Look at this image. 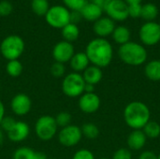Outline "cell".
Here are the masks:
<instances>
[{
    "mask_svg": "<svg viewBox=\"0 0 160 159\" xmlns=\"http://www.w3.org/2000/svg\"><path fill=\"white\" fill-rule=\"evenodd\" d=\"M13 10L12 4L8 0H2L0 1V16H8L11 14Z\"/></svg>",
    "mask_w": 160,
    "mask_h": 159,
    "instance_id": "1f68e13d",
    "label": "cell"
},
{
    "mask_svg": "<svg viewBox=\"0 0 160 159\" xmlns=\"http://www.w3.org/2000/svg\"><path fill=\"white\" fill-rule=\"evenodd\" d=\"M90 64L100 68L108 67L113 57V49L112 44L106 39L96 37L88 42L85 52Z\"/></svg>",
    "mask_w": 160,
    "mask_h": 159,
    "instance_id": "6da1fadb",
    "label": "cell"
},
{
    "mask_svg": "<svg viewBox=\"0 0 160 159\" xmlns=\"http://www.w3.org/2000/svg\"><path fill=\"white\" fill-rule=\"evenodd\" d=\"M36 151L29 147H19L13 153V159H35Z\"/></svg>",
    "mask_w": 160,
    "mask_h": 159,
    "instance_id": "83f0119b",
    "label": "cell"
},
{
    "mask_svg": "<svg viewBox=\"0 0 160 159\" xmlns=\"http://www.w3.org/2000/svg\"><path fill=\"white\" fill-rule=\"evenodd\" d=\"M7 134L9 141L13 142H21L28 138L30 134V127L25 122L16 121L13 127Z\"/></svg>",
    "mask_w": 160,
    "mask_h": 159,
    "instance_id": "9a60e30c",
    "label": "cell"
},
{
    "mask_svg": "<svg viewBox=\"0 0 160 159\" xmlns=\"http://www.w3.org/2000/svg\"><path fill=\"white\" fill-rule=\"evenodd\" d=\"M128 6V16L131 18H139L142 15V4H131Z\"/></svg>",
    "mask_w": 160,
    "mask_h": 159,
    "instance_id": "d590c367",
    "label": "cell"
},
{
    "mask_svg": "<svg viewBox=\"0 0 160 159\" xmlns=\"http://www.w3.org/2000/svg\"><path fill=\"white\" fill-rule=\"evenodd\" d=\"M146 136L142 129L132 130L128 137V146L129 150L139 151L142 150L146 143Z\"/></svg>",
    "mask_w": 160,
    "mask_h": 159,
    "instance_id": "2e32d148",
    "label": "cell"
},
{
    "mask_svg": "<svg viewBox=\"0 0 160 159\" xmlns=\"http://www.w3.org/2000/svg\"><path fill=\"white\" fill-rule=\"evenodd\" d=\"M139 159H158V156L151 151H144L141 154Z\"/></svg>",
    "mask_w": 160,
    "mask_h": 159,
    "instance_id": "74e56055",
    "label": "cell"
},
{
    "mask_svg": "<svg viewBox=\"0 0 160 159\" xmlns=\"http://www.w3.org/2000/svg\"><path fill=\"white\" fill-rule=\"evenodd\" d=\"M25 44L23 39L18 35H9L0 43V53L8 60H18L23 53Z\"/></svg>",
    "mask_w": 160,
    "mask_h": 159,
    "instance_id": "277c9868",
    "label": "cell"
},
{
    "mask_svg": "<svg viewBox=\"0 0 160 159\" xmlns=\"http://www.w3.org/2000/svg\"><path fill=\"white\" fill-rule=\"evenodd\" d=\"M85 82L81 73L71 72L62 81V91L68 97H80L84 93Z\"/></svg>",
    "mask_w": 160,
    "mask_h": 159,
    "instance_id": "5b68a950",
    "label": "cell"
},
{
    "mask_svg": "<svg viewBox=\"0 0 160 159\" xmlns=\"http://www.w3.org/2000/svg\"><path fill=\"white\" fill-rule=\"evenodd\" d=\"M69 66L73 72L81 73L83 72L90 66V62L84 52H75L72 58L70 59Z\"/></svg>",
    "mask_w": 160,
    "mask_h": 159,
    "instance_id": "ac0fdd59",
    "label": "cell"
},
{
    "mask_svg": "<svg viewBox=\"0 0 160 159\" xmlns=\"http://www.w3.org/2000/svg\"><path fill=\"white\" fill-rule=\"evenodd\" d=\"M158 16V7L154 3H146L142 5L141 17L146 22H154Z\"/></svg>",
    "mask_w": 160,
    "mask_h": 159,
    "instance_id": "603a6c76",
    "label": "cell"
},
{
    "mask_svg": "<svg viewBox=\"0 0 160 159\" xmlns=\"http://www.w3.org/2000/svg\"><path fill=\"white\" fill-rule=\"evenodd\" d=\"M16 123V120L10 116H5L0 124V128L3 130V131H6L7 133L13 127V126L15 125Z\"/></svg>",
    "mask_w": 160,
    "mask_h": 159,
    "instance_id": "d6a6232c",
    "label": "cell"
},
{
    "mask_svg": "<svg viewBox=\"0 0 160 159\" xmlns=\"http://www.w3.org/2000/svg\"><path fill=\"white\" fill-rule=\"evenodd\" d=\"M10 108L15 115L25 116L30 112L32 109V100L26 94H17L11 98Z\"/></svg>",
    "mask_w": 160,
    "mask_h": 159,
    "instance_id": "7c38bea8",
    "label": "cell"
},
{
    "mask_svg": "<svg viewBox=\"0 0 160 159\" xmlns=\"http://www.w3.org/2000/svg\"><path fill=\"white\" fill-rule=\"evenodd\" d=\"M151 112L148 106L141 101L128 103L124 110V120L133 130L142 129L150 121Z\"/></svg>",
    "mask_w": 160,
    "mask_h": 159,
    "instance_id": "7a4b0ae2",
    "label": "cell"
},
{
    "mask_svg": "<svg viewBox=\"0 0 160 159\" xmlns=\"http://www.w3.org/2000/svg\"><path fill=\"white\" fill-rule=\"evenodd\" d=\"M82 78L85 82V83L96 85L98 84L103 77L102 69L96 66H89L83 72H82Z\"/></svg>",
    "mask_w": 160,
    "mask_h": 159,
    "instance_id": "d6986e66",
    "label": "cell"
},
{
    "mask_svg": "<svg viewBox=\"0 0 160 159\" xmlns=\"http://www.w3.org/2000/svg\"><path fill=\"white\" fill-rule=\"evenodd\" d=\"M118 55L125 64L133 67L144 64L148 56L146 49L142 44L133 41L121 45L118 49Z\"/></svg>",
    "mask_w": 160,
    "mask_h": 159,
    "instance_id": "3957f363",
    "label": "cell"
},
{
    "mask_svg": "<svg viewBox=\"0 0 160 159\" xmlns=\"http://www.w3.org/2000/svg\"><path fill=\"white\" fill-rule=\"evenodd\" d=\"M0 88H1V84H0Z\"/></svg>",
    "mask_w": 160,
    "mask_h": 159,
    "instance_id": "681fc988",
    "label": "cell"
},
{
    "mask_svg": "<svg viewBox=\"0 0 160 159\" xmlns=\"http://www.w3.org/2000/svg\"><path fill=\"white\" fill-rule=\"evenodd\" d=\"M58 130L55 118L51 115L40 116L35 124V133L37 137L44 142L52 140Z\"/></svg>",
    "mask_w": 160,
    "mask_h": 159,
    "instance_id": "52a82bcc",
    "label": "cell"
},
{
    "mask_svg": "<svg viewBox=\"0 0 160 159\" xmlns=\"http://www.w3.org/2000/svg\"><path fill=\"white\" fill-rule=\"evenodd\" d=\"M112 0H91V2H93L98 7H99L102 10H104L106 8V7L109 5V3Z\"/></svg>",
    "mask_w": 160,
    "mask_h": 159,
    "instance_id": "f35d334b",
    "label": "cell"
},
{
    "mask_svg": "<svg viewBox=\"0 0 160 159\" xmlns=\"http://www.w3.org/2000/svg\"><path fill=\"white\" fill-rule=\"evenodd\" d=\"M72 159H96L94 154L88 149H80L74 155Z\"/></svg>",
    "mask_w": 160,
    "mask_h": 159,
    "instance_id": "e575fe53",
    "label": "cell"
},
{
    "mask_svg": "<svg viewBox=\"0 0 160 159\" xmlns=\"http://www.w3.org/2000/svg\"><path fill=\"white\" fill-rule=\"evenodd\" d=\"M104 11L113 22H124L128 16V6L124 0H112Z\"/></svg>",
    "mask_w": 160,
    "mask_h": 159,
    "instance_id": "30bf717a",
    "label": "cell"
},
{
    "mask_svg": "<svg viewBox=\"0 0 160 159\" xmlns=\"http://www.w3.org/2000/svg\"><path fill=\"white\" fill-rule=\"evenodd\" d=\"M4 117H5V106L4 103L0 100V124Z\"/></svg>",
    "mask_w": 160,
    "mask_h": 159,
    "instance_id": "60d3db41",
    "label": "cell"
},
{
    "mask_svg": "<svg viewBox=\"0 0 160 159\" xmlns=\"http://www.w3.org/2000/svg\"><path fill=\"white\" fill-rule=\"evenodd\" d=\"M44 17L50 26L55 29H62L70 22V10L63 5H54L50 7Z\"/></svg>",
    "mask_w": 160,
    "mask_h": 159,
    "instance_id": "8992f818",
    "label": "cell"
},
{
    "mask_svg": "<svg viewBox=\"0 0 160 159\" xmlns=\"http://www.w3.org/2000/svg\"><path fill=\"white\" fill-rule=\"evenodd\" d=\"M145 76L154 82L160 81V60H152L148 62L144 67Z\"/></svg>",
    "mask_w": 160,
    "mask_h": 159,
    "instance_id": "44dd1931",
    "label": "cell"
},
{
    "mask_svg": "<svg viewBox=\"0 0 160 159\" xmlns=\"http://www.w3.org/2000/svg\"><path fill=\"white\" fill-rule=\"evenodd\" d=\"M100 98L94 92V93H83L80 97L78 101V106L80 110L87 114L95 113L98 112L100 108Z\"/></svg>",
    "mask_w": 160,
    "mask_h": 159,
    "instance_id": "4fadbf2b",
    "label": "cell"
},
{
    "mask_svg": "<svg viewBox=\"0 0 160 159\" xmlns=\"http://www.w3.org/2000/svg\"><path fill=\"white\" fill-rule=\"evenodd\" d=\"M50 72L51 74L54 77V78H62L65 77V73H66V67L64 64L58 63V62H54L51 67H50Z\"/></svg>",
    "mask_w": 160,
    "mask_h": 159,
    "instance_id": "4dcf8cb0",
    "label": "cell"
},
{
    "mask_svg": "<svg viewBox=\"0 0 160 159\" xmlns=\"http://www.w3.org/2000/svg\"><path fill=\"white\" fill-rule=\"evenodd\" d=\"M80 13L82 19H84L85 21L95 22L102 17L103 10L99 7L95 5L93 2H87L84 7L80 10Z\"/></svg>",
    "mask_w": 160,
    "mask_h": 159,
    "instance_id": "e0dca14e",
    "label": "cell"
},
{
    "mask_svg": "<svg viewBox=\"0 0 160 159\" xmlns=\"http://www.w3.org/2000/svg\"><path fill=\"white\" fill-rule=\"evenodd\" d=\"M142 130L149 139H157L160 136V125L156 121H149Z\"/></svg>",
    "mask_w": 160,
    "mask_h": 159,
    "instance_id": "484cf974",
    "label": "cell"
},
{
    "mask_svg": "<svg viewBox=\"0 0 160 159\" xmlns=\"http://www.w3.org/2000/svg\"><path fill=\"white\" fill-rule=\"evenodd\" d=\"M112 36V39L121 46L130 41L131 33H130V30L127 26L119 25L114 28Z\"/></svg>",
    "mask_w": 160,
    "mask_h": 159,
    "instance_id": "ffe728a7",
    "label": "cell"
},
{
    "mask_svg": "<svg viewBox=\"0 0 160 159\" xmlns=\"http://www.w3.org/2000/svg\"><path fill=\"white\" fill-rule=\"evenodd\" d=\"M3 139H4V135H3V130L0 128V145L3 142Z\"/></svg>",
    "mask_w": 160,
    "mask_h": 159,
    "instance_id": "ee69618b",
    "label": "cell"
},
{
    "mask_svg": "<svg viewBox=\"0 0 160 159\" xmlns=\"http://www.w3.org/2000/svg\"><path fill=\"white\" fill-rule=\"evenodd\" d=\"M158 24H159V26H160V22H158Z\"/></svg>",
    "mask_w": 160,
    "mask_h": 159,
    "instance_id": "7dc6e473",
    "label": "cell"
},
{
    "mask_svg": "<svg viewBox=\"0 0 160 159\" xmlns=\"http://www.w3.org/2000/svg\"><path fill=\"white\" fill-rule=\"evenodd\" d=\"M58 142L65 147L76 146L82 138V129L76 125H69L60 129L57 133Z\"/></svg>",
    "mask_w": 160,
    "mask_h": 159,
    "instance_id": "ba28073f",
    "label": "cell"
},
{
    "mask_svg": "<svg viewBox=\"0 0 160 159\" xmlns=\"http://www.w3.org/2000/svg\"><path fill=\"white\" fill-rule=\"evenodd\" d=\"M54 118H55V121H56L58 127L63 128L65 127L71 125L70 123H71L72 117H71V114L68 112H61Z\"/></svg>",
    "mask_w": 160,
    "mask_h": 159,
    "instance_id": "f546056e",
    "label": "cell"
},
{
    "mask_svg": "<svg viewBox=\"0 0 160 159\" xmlns=\"http://www.w3.org/2000/svg\"><path fill=\"white\" fill-rule=\"evenodd\" d=\"M63 6H65L70 11H80L84 5L87 3V0H62Z\"/></svg>",
    "mask_w": 160,
    "mask_h": 159,
    "instance_id": "f1b7e54d",
    "label": "cell"
},
{
    "mask_svg": "<svg viewBox=\"0 0 160 159\" xmlns=\"http://www.w3.org/2000/svg\"><path fill=\"white\" fill-rule=\"evenodd\" d=\"M49 8V0H31V9L38 16H45Z\"/></svg>",
    "mask_w": 160,
    "mask_h": 159,
    "instance_id": "d4e9b609",
    "label": "cell"
},
{
    "mask_svg": "<svg viewBox=\"0 0 160 159\" xmlns=\"http://www.w3.org/2000/svg\"><path fill=\"white\" fill-rule=\"evenodd\" d=\"M7 73L12 78H18L23 71V66L21 61L18 60H10L8 61L6 65Z\"/></svg>",
    "mask_w": 160,
    "mask_h": 159,
    "instance_id": "cb8c5ba5",
    "label": "cell"
},
{
    "mask_svg": "<svg viewBox=\"0 0 160 159\" xmlns=\"http://www.w3.org/2000/svg\"><path fill=\"white\" fill-rule=\"evenodd\" d=\"M75 53V49L72 43L66 40H61L57 42L52 51V55L54 59V62L61 64H66L70 61L72 56Z\"/></svg>",
    "mask_w": 160,
    "mask_h": 159,
    "instance_id": "8fae6325",
    "label": "cell"
},
{
    "mask_svg": "<svg viewBox=\"0 0 160 159\" xmlns=\"http://www.w3.org/2000/svg\"><path fill=\"white\" fill-rule=\"evenodd\" d=\"M100 159H109V158H106V157H103V158H100Z\"/></svg>",
    "mask_w": 160,
    "mask_h": 159,
    "instance_id": "bcb514c9",
    "label": "cell"
},
{
    "mask_svg": "<svg viewBox=\"0 0 160 159\" xmlns=\"http://www.w3.org/2000/svg\"><path fill=\"white\" fill-rule=\"evenodd\" d=\"M158 159H160V155H158Z\"/></svg>",
    "mask_w": 160,
    "mask_h": 159,
    "instance_id": "f6af8a7d",
    "label": "cell"
},
{
    "mask_svg": "<svg viewBox=\"0 0 160 159\" xmlns=\"http://www.w3.org/2000/svg\"><path fill=\"white\" fill-rule=\"evenodd\" d=\"M51 159H57V158H51Z\"/></svg>",
    "mask_w": 160,
    "mask_h": 159,
    "instance_id": "c3c4849f",
    "label": "cell"
},
{
    "mask_svg": "<svg viewBox=\"0 0 160 159\" xmlns=\"http://www.w3.org/2000/svg\"><path fill=\"white\" fill-rule=\"evenodd\" d=\"M112 159H132V154L128 148H120L114 152Z\"/></svg>",
    "mask_w": 160,
    "mask_h": 159,
    "instance_id": "836d02e7",
    "label": "cell"
},
{
    "mask_svg": "<svg viewBox=\"0 0 160 159\" xmlns=\"http://www.w3.org/2000/svg\"><path fill=\"white\" fill-rule=\"evenodd\" d=\"M115 27V22L111 18L101 17L94 22L93 31L98 37L105 38L112 34Z\"/></svg>",
    "mask_w": 160,
    "mask_h": 159,
    "instance_id": "5bb4252c",
    "label": "cell"
},
{
    "mask_svg": "<svg viewBox=\"0 0 160 159\" xmlns=\"http://www.w3.org/2000/svg\"><path fill=\"white\" fill-rule=\"evenodd\" d=\"M94 91H95V85L89 84V83H85L84 93H94Z\"/></svg>",
    "mask_w": 160,
    "mask_h": 159,
    "instance_id": "ab89813d",
    "label": "cell"
},
{
    "mask_svg": "<svg viewBox=\"0 0 160 159\" xmlns=\"http://www.w3.org/2000/svg\"><path fill=\"white\" fill-rule=\"evenodd\" d=\"M82 19L80 11H70V22L77 24Z\"/></svg>",
    "mask_w": 160,
    "mask_h": 159,
    "instance_id": "8d00e7d4",
    "label": "cell"
},
{
    "mask_svg": "<svg viewBox=\"0 0 160 159\" xmlns=\"http://www.w3.org/2000/svg\"><path fill=\"white\" fill-rule=\"evenodd\" d=\"M81 129H82V137H85L86 139L95 140L99 136V128L95 124L86 123L81 127Z\"/></svg>",
    "mask_w": 160,
    "mask_h": 159,
    "instance_id": "4316f807",
    "label": "cell"
},
{
    "mask_svg": "<svg viewBox=\"0 0 160 159\" xmlns=\"http://www.w3.org/2000/svg\"><path fill=\"white\" fill-rule=\"evenodd\" d=\"M139 36L143 45H157L160 41V26L158 22H145L140 28Z\"/></svg>",
    "mask_w": 160,
    "mask_h": 159,
    "instance_id": "9c48e42d",
    "label": "cell"
},
{
    "mask_svg": "<svg viewBox=\"0 0 160 159\" xmlns=\"http://www.w3.org/2000/svg\"><path fill=\"white\" fill-rule=\"evenodd\" d=\"M128 5H131V4H142V0H124Z\"/></svg>",
    "mask_w": 160,
    "mask_h": 159,
    "instance_id": "7bdbcfd3",
    "label": "cell"
},
{
    "mask_svg": "<svg viewBox=\"0 0 160 159\" xmlns=\"http://www.w3.org/2000/svg\"><path fill=\"white\" fill-rule=\"evenodd\" d=\"M61 31H62V37H63L64 40H66L68 42L72 43L79 38L80 29H79L78 25L75 23L69 22L68 24L64 26L61 29Z\"/></svg>",
    "mask_w": 160,
    "mask_h": 159,
    "instance_id": "7402d4cb",
    "label": "cell"
},
{
    "mask_svg": "<svg viewBox=\"0 0 160 159\" xmlns=\"http://www.w3.org/2000/svg\"><path fill=\"white\" fill-rule=\"evenodd\" d=\"M35 159H48L47 156L42 153V152H36V156H35Z\"/></svg>",
    "mask_w": 160,
    "mask_h": 159,
    "instance_id": "b9f144b4",
    "label": "cell"
}]
</instances>
